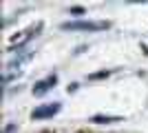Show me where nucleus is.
<instances>
[{
	"label": "nucleus",
	"instance_id": "6",
	"mask_svg": "<svg viewBox=\"0 0 148 133\" xmlns=\"http://www.w3.org/2000/svg\"><path fill=\"white\" fill-rule=\"evenodd\" d=\"M71 13H75V16H84V9H82V7H71Z\"/></svg>",
	"mask_w": 148,
	"mask_h": 133
},
{
	"label": "nucleus",
	"instance_id": "5",
	"mask_svg": "<svg viewBox=\"0 0 148 133\" xmlns=\"http://www.w3.org/2000/svg\"><path fill=\"white\" fill-rule=\"evenodd\" d=\"M106 76H108V71H99V73H93L91 80H102V78H106Z\"/></svg>",
	"mask_w": 148,
	"mask_h": 133
},
{
	"label": "nucleus",
	"instance_id": "1",
	"mask_svg": "<svg viewBox=\"0 0 148 133\" xmlns=\"http://www.w3.org/2000/svg\"><path fill=\"white\" fill-rule=\"evenodd\" d=\"M108 22H91V20H80V22H64L62 29L64 31H99V29H106Z\"/></svg>",
	"mask_w": 148,
	"mask_h": 133
},
{
	"label": "nucleus",
	"instance_id": "4",
	"mask_svg": "<svg viewBox=\"0 0 148 133\" xmlns=\"http://www.w3.org/2000/svg\"><path fill=\"white\" fill-rule=\"evenodd\" d=\"M91 122H95V124H108V122H122V118L119 115H95Z\"/></svg>",
	"mask_w": 148,
	"mask_h": 133
},
{
	"label": "nucleus",
	"instance_id": "7",
	"mask_svg": "<svg viewBox=\"0 0 148 133\" xmlns=\"http://www.w3.org/2000/svg\"><path fill=\"white\" fill-rule=\"evenodd\" d=\"M40 133H53V131H40Z\"/></svg>",
	"mask_w": 148,
	"mask_h": 133
},
{
	"label": "nucleus",
	"instance_id": "2",
	"mask_svg": "<svg viewBox=\"0 0 148 133\" xmlns=\"http://www.w3.org/2000/svg\"><path fill=\"white\" fill-rule=\"evenodd\" d=\"M60 104L58 102H53V104H49V107H40V109H36L33 113H31V118L33 120H42V118H51V115H56L58 111H60Z\"/></svg>",
	"mask_w": 148,
	"mask_h": 133
},
{
	"label": "nucleus",
	"instance_id": "3",
	"mask_svg": "<svg viewBox=\"0 0 148 133\" xmlns=\"http://www.w3.org/2000/svg\"><path fill=\"white\" fill-rule=\"evenodd\" d=\"M56 82H58V76H49L47 80H42V82H38L36 87H33V93H36V95H42V93H47V91H49V89L53 87Z\"/></svg>",
	"mask_w": 148,
	"mask_h": 133
}]
</instances>
